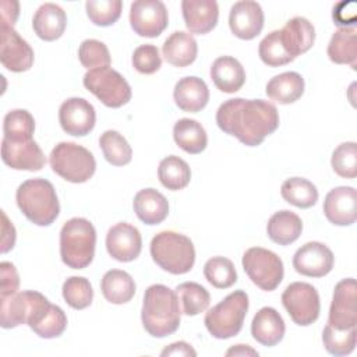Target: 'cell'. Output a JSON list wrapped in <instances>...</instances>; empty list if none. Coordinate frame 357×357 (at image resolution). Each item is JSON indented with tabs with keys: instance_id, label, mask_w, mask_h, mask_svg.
Wrapping results in <instances>:
<instances>
[{
	"instance_id": "1",
	"label": "cell",
	"mask_w": 357,
	"mask_h": 357,
	"mask_svg": "<svg viewBox=\"0 0 357 357\" xmlns=\"http://www.w3.org/2000/svg\"><path fill=\"white\" fill-rule=\"evenodd\" d=\"M218 127L247 146H257L279 127V113L264 99L234 98L223 102L216 112Z\"/></svg>"
},
{
	"instance_id": "2",
	"label": "cell",
	"mask_w": 357,
	"mask_h": 357,
	"mask_svg": "<svg viewBox=\"0 0 357 357\" xmlns=\"http://www.w3.org/2000/svg\"><path fill=\"white\" fill-rule=\"evenodd\" d=\"M181 308L174 290L165 284H152L145 290L141 310L144 329L153 337H166L180 326Z\"/></svg>"
},
{
	"instance_id": "3",
	"label": "cell",
	"mask_w": 357,
	"mask_h": 357,
	"mask_svg": "<svg viewBox=\"0 0 357 357\" xmlns=\"http://www.w3.org/2000/svg\"><path fill=\"white\" fill-rule=\"evenodd\" d=\"M15 201L25 218L38 226L52 225L60 213L56 190L45 178H29L20 184Z\"/></svg>"
},
{
	"instance_id": "4",
	"label": "cell",
	"mask_w": 357,
	"mask_h": 357,
	"mask_svg": "<svg viewBox=\"0 0 357 357\" xmlns=\"http://www.w3.org/2000/svg\"><path fill=\"white\" fill-rule=\"evenodd\" d=\"M96 230L85 218L67 220L60 230V257L73 269L86 268L95 255Z\"/></svg>"
},
{
	"instance_id": "5",
	"label": "cell",
	"mask_w": 357,
	"mask_h": 357,
	"mask_svg": "<svg viewBox=\"0 0 357 357\" xmlns=\"http://www.w3.org/2000/svg\"><path fill=\"white\" fill-rule=\"evenodd\" d=\"M151 257L163 271L173 275H184L194 266L195 248L187 236L165 230L152 238Z\"/></svg>"
},
{
	"instance_id": "6",
	"label": "cell",
	"mask_w": 357,
	"mask_h": 357,
	"mask_svg": "<svg viewBox=\"0 0 357 357\" xmlns=\"http://www.w3.org/2000/svg\"><path fill=\"white\" fill-rule=\"evenodd\" d=\"M248 304V296L243 290H236L227 294L205 314L204 324L208 332L216 339L236 336L243 328Z\"/></svg>"
},
{
	"instance_id": "7",
	"label": "cell",
	"mask_w": 357,
	"mask_h": 357,
	"mask_svg": "<svg viewBox=\"0 0 357 357\" xmlns=\"http://www.w3.org/2000/svg\"><path fill=\"white\" fill-rule=\"evenodd\" d=\"M49 163L56 174L75 184L88 181L96 170L92 152L75 142L57 144L50 152Z\"/></svg>"
},
{
	"instance_id": "8",
	"label": "cell",
	"mask_w": 357,
	"mask_h": 357,
	"mask_svg": "<svg viewBox=\"0 0 357 357\" xmlns=\"http://www.w3.org/2000/svg\"><path fill=\"white\" fill-rule=\"evenodd\" d=\"M84 86L107 107H121L131 99V86L127 79L112 67L88 70L84 75Z\"/></svg>"
},
{
	"instance_id": "9",
	"label": "cell",
	"mask_w": 357,
	"mask_h": 357,
	"mask_svg": "<svg viewBox=\"0 0 357 357\" xmlns=\"http://www.w3.org/2000/svg\"><path fill=\"white\" fill-rule=\"evenodd\" d=\"M243 268L251 282L261 290H275L283 279V262L271 250L251 247L243 255Z\"/></svg>"
},
{
	"instance_id": "10",
	"label": "cell",
	"mask_w": 357,
	"mask_h": 357,
	"mask_svg": "<svg viewBox=\"0 0 357 357\" xmlns=\"http://www.w3.org/2000/svg\"><path fill=\"white\" fill-rule=\"evenodd\" d=\"M282 304L293 322L300 326H308L314 324L319 317V294L317 289L310 283H290L282 294Z\"/></svg>"
},
{
	"instance_id": "11",
	"label": "cell",
	"mask_w": 357,
	"mask_h": 357,
	"mask_svg": "<svg viewBox=\"0 0 357 357\" xmlns=\"http://www.w3.org/2000/svg\"><path fill=\"white\" fill-rule=\"evenodd\" d=\"M130 24L137 35L156 38L167 28V10L159 0L132 1L130 6Z\"/></svg>"
},
{
	"instance_id": "12",
	"label": "cell",
	"mask_w": 357,
	"mask_h": 357,
	"mask_svg": "<svg viewBox=\"0 0 357 357\" xmlns=\"http://www.w3.org/2000/svg\"><path fill=\"white\" fill-rule=\"evenodd\" d=\"M47 298L35 290L17 291L8 296L0 297V325L4 329H11L22 324H28V319L33 311Z\"/></svg>"
},
{
	"instance_id": "13",
	"label": "cell",
	"mask_w": 357,
	"mask_h": 357,
	"mask_svg": "<svg viewBox=\"0 0 357 357\" xmlns=\"http://www.w3.org/2000/svg\"><path fill=\"white\" fill-rule=\"evenodd\" d=\"M328 325L335 329H350L357 325V284L356 279L340 280L333 290Z\"/></svg>"
},
{
	"instance_id": "14",
	"label": "cell",
	"mask_w": 357,
	"mask_h": 357,
	"mask_svg": "<svg viewBox=\"0 0 357 357\" xmlns=\"http://www.w3.org/2000/svg\"><path fill=\"white\" fill-rule=\"evenodd\" d=\"M1 45H0V61L3 67L13 73H22L33 64V50L20 33L7 24L1 22Z\"/></svg>"
},
{
	"instance_id": "15",
	"label": "cell",
	"mask_w": 357,
	"mask_h": 357,
	"mask_svg": "<svg viewBox=\"0 0 357 357\" xmlns=\"http://www.w3.org/2000/svg\"><path fill=\"white\" fill-rule=\"evenodd\" d=\"M335 257L328 245L319 241H310L301 245L293 257V268L308 278H322L333 268Z\"/></svg>"
},
{
	"instance_id": "16",
	"label": "cell",
	"mask_w": 357,
	"mask_h": 357,
	"mask_svg": "<svg viewBox=\"0 0 357 357\" xmlns=\"http://www.w3.org/2000/svg\"><path fill=\"white\" fill-rule=\"evenodd\" d=\"M59 121L67 134L84 137L95 127V107L84 98H68L59 109Z\"/></svg>"
},
{
	"instance_id": "17",
	"label": "cell",
	"mask_w": 357,
	"mask_h": 357,
	"mask_svg": "<svg viewBox=\"0 0 357 357\" xmlns=\"http://www.w3.org/2000/svg\"><path fill=\"white\" fill-rule=\"evenodd\" d=\"M1 159L14 170L38 172L45 166V155L33 139L10 141L1 139Z\"/></svg>"
},
{
	"instance_id": "18",
	"label": "cell",
	"mask_w": 357,
	"mask_h": 357,
	"mask_svg": "<svg viewBox=\"0 0 357 357\" xmlns=\"http://www.w3.org/2000/svg\"><path fill=\"white\" fill-rule=\"evenodd\" d=\"M106 248L110 257L116 261H134L141 254V233L135 226L130 223H117L112 226L106 234Z\"/></svg>"
},
{
	"instance_id": "19",
	"label": "cell",
	"mask_w": 357,
	"mask_h": 357,
	"mask_svg": "<svg viewBox=\"0 0 357 357\" xmlns=\"http://www.w3.org/2000/svg\"><path fill=\"white\" fill-rule=\"evenodd\" d=\"M229 26L234 36L251 40L257 38L264 28V11L257 1L243 0L231 6L229 14Z\"/></svg>"
},
{
	"instance_id": "20",
	"label": "cell",
	"mask_w": 357,
	"mask_h": 357,
	"mask_svg": "<svg viewBox=\"0 0 357 357\" xmlns=\"http://www.w3.org/2000/svg\"><path fill=\"white\" fill-rule=\"evenodd\" d=\"M326 219L336 226H350L357 218V192L353 187L340 185L331 190L324 201Z\"/></svg>"
},
{
	"instance_id": "21",
	"label": "cell",
	"mask_w": 357,
	"mask_h": 357,
	"mask_svg": "<svg viewBox=\"0 0 357 357\" xmlns=\"http://www.w3.org/2000/svg\"><path fill=\"white\" fill-rule=\"evenodd\" d=\"M280 42L286 53L294 60L297 56L308 52L315 40V28L304 17H294L289 20L282 29H279Z\"/></svg>"
},
{
	"instance_id": "22",
	"label": "cell",
	"mask_w": 357,
	"mask_h": 357,
	"mask_svg": "<svg viewBox=\"0 0 357 357\" xmlns=\"http://www.w3.org/2000/svg\"><path fill=\"white\" fill-rule=\"evenodd\" d=\"M183 18L191 33L205 35L211 32L219 18V7L213 0H183Z\"/></svg>"
},
{
	"instance_id": "23",
	"label": "cell",
	"mask_w": 357,
	"mask_h": 357,
	"mask_svg": "<svg viewBox=\"0 0 357 357\" xmlns=\"http://www.w3.org/2000/svg\"><path fill=\"white\" fill-rule=\"evenodd\" d=\"M26 325L39 337L53 339L59 337L66 331L67 317L59 305H54L47 300L33 311Z\"/></svg>"
},
{
	"instance_id": "24",
	"label": "cell",
	"mask_w": 357,
	"mask_h": 357,
	"mask_svg": "<svg viewBox=\"0 0 357 357\" xmlns=\"http://www.w3.org/2000/svg\"><path fill=\"white\" fill-rule=\"evenodd\" d=\"M284 321L272 307H262L252 318L251 335L262 346H276L284 336Z\"/></svg>"
},
{
	"instance_id": "25",
	"label": "cell",
	"mask_w": 357,
	"mask_h": 357,
	"mask_svg": "<svg viewBox=\"0 0 357 357\" xmlns=\"http://www.w3.org/2000/svg\"><path fill=\"white\" fill-rule=\"evenodd\" d=\"M173 98L183 112L197 113L208 105L209 89L204 79L198 77H184L177 81Z\"/></svg>"
},
{
	"instance_id": "26",
	"label": "cell",
	"mask_w": 357,
	"mask_h": 357,
	"mask_svg": "<svg viewBox=\"0 0 357 357\" xmlns=\"http://www.w3.org/2000/svg\"><path fill=\"white\" fill-rule=\"evenodd\" d=\"M135 215L145 225H159L169 213V202L163 194L155 188L139 190L132 201Z\"/></svg>"
},
{
	"instance_id": "27",
	"label": "cell",
	"mask_w": 357,
	"mask_h": 357,
	"mask_svg": "<svg viewBox=\"0 0 357 357\" xmlns=\"http://www.w3.org/2000/svg\"><path fill=\"white\" fill-rule=\"evenodd\" d=\"M67 15L64 10L54 3L42 4L32 20L35 33L47 42L59 39L66 29Z\"/></svg>"
},
{
	"instance_id": "28",
	"label": "cell",
	"mask_w": 357,
	"mask_h": 357,
	"mask_svg": "<svg viewBox=\"0 0 357 357\" xmlns=\"http://www.w3.org/2000/svg\"><path fill=\"white\" fill-rule=\"evenodd\" d=\"M211 78L219 91L225 93H234L244 85L245 71L237 59L231 56H222L212 63Z\"/></svg>"
},
{
	"instance_id": "29",
	"label": "cell",
	"mask_w": 357,
	"mask_h": 357,
	"mask_svg": "<svg viewBox=\"0 0 357 357\" xmlns=\"http://www.w3.org/2000/svg\"><path fill=\"white\" fill-rule=\"evenodd\" d=\"M163 57L174 67L192 64L198 54V45L194 36L184 31L173 32L162 46Z\"/></svg>"
},
{
	"instance_id": "30",
	"label": "cell",
	"mask_w": 357,
	"mask_h": 357,
	"mask_svg": "<svg viewBox=\"0 0 357 357\" xmlns=\"http://www.w3.org/2000/svg\"><path fill=\"white\" fill-rule=\"evenodd\" d=\"M265 92L271 100L280 105L293 103L304 93V78L296 71L282 73L268 81Z\"/></svg>"
},
{
	"instance_id": "31",
	"label": "cell",
	"mask_w": 357,
	"mask_h": 357,
	"mask_svg": "<svg viewBox=\"0 0 357 357\" xmlns=\"http://www.w3.org/2000/svg\"><path fill=\"white\" fill-rule=\"evenodd\" d=\"M266 231L268 237L273 243L279 245H289L300 237L303 231V222L294 212L283 209L275 212L269 218Z\"/></svg>"
},
{
	"instance_id": "32",
	"label": "cell",
	"mask_w": 357,
	"mask_h": 357,
	"mask_svg": "<svg viewBox=\"0 0 357 357\" xmlns=\"http://www.w3.org/2000/svg\"><path fill=\"white\" fill-rule=\"evenodd\" d=\"M100 290L109 303L126 304L135 294V282L127 272L110 269L102 278Z\"/></svg>"
},
{
	"instance_id": "33",
	"label": "cell",
	"mask_w": 357,
	"mask_h": 357,
	"mask_svg": "<svg viewBox=\"0 0 357 357\" xmlns=\"http://www.w3.org/2000/svg\"><path fill=\"white\" fill-rule=\"evenodd\" d=\"M174 142L187 153H201L208 145L205 128L192 119H180L173 127Z\"/></svg>"
},
{
	"instance_id": "34",
	"label": "cell",
	"mask_w": 357,
	"mask_h": 357,
	"mask_svg": "<svg viewBox=\"0 0 357 357\" xmlns=\"http://www.w3.org/2000/svg\"><path fill=\"white\" fill-rule=\"evenodd\" d=\"M328 57L336 64H349L356 68L357 31L354 26L339 28L328 45Z\"/></svg>"
},
{
	"instance_id": "35",
	"label": "cell",
	"mask_w": 357,
	"mask_h": 357,
	"mask_svg": "<svg viewBox=\"0 0 357 357\" xmlns=\"http://www.w3.org/2000/svg\"><path fill=\"white\" fill-rule=\"evenodd\" d=\"M158 178L167 190L178 191L188 185L191 180V169L185 160L176 155H170L160 160Z\"/></svg>"
},
{
	"instance_id": "36",
	"label": "cell",
	"mask_w": 357,
	"mask_h": 357,
	"mask_svg": "<svg viewBox=\"0 0 357 357\" xmlns=\"http://www.w3.org/2000/svg\"><path fill=\"white\" fill-rule=\"evenodd\" d=\"M280 194L286 202L301 209L311 208L318 201L317 187L307 178L291 177L282 183Z\"/></svg>"
},
{
	"instance_id": "37",
	"label": "cell",
	"mask_w": 357,
	"mask_h": 357,
	"mask_svg": "<svg viewBox=\"0 0 357 357\" xmlns=\"http://www.w3.org/2000/svg\"><path fill=\"white\" fill-rule=\"evenodd\" d=\"M176 294L181 305V312L190 317L204 312L211 303L208 290L195 282H184L176 287Z\"/></svg>"
},
{
	"instance_id": "38",
	"label": "cell",
	"mask_w": 357,
	"mask_h": 357,
	"mask_svg": "<svg viewBox=\"0 0 357 357\" xmlns=\"http://www.w3.org/2000/svg\"><path fill=\"white\" fill-rule=\"evenodd\" d=\"M99 146L105 159L113 166H124L131 162L132 149L127 139L114 130L105 131L99 138Z\"/></svg>"
},
{
	"instance_id": "39",
	"label": "cell",
	"mask_w": 357,
	"mask_h": 357,
	"mask_svg": "<svg viewBox=\"0 0 357 357\" xmlns=\"http://www.w3.org/2000/svg\"><path fill=\"white\" fill-rule=\"evenodd\" d=\"M35 131L33 116L25 109L10 110L3 120V138L10 141L32 139Z\"/></svg>"
},
{
	"instance_id": "40",
	"label": "cell",
	"mask_w": 357,
	"mask_h": 357,
	"mask_svg": "<svg viewBox=\"0 0 357 357\" xmlns=\"http://www.w3.org/2000/svg\"><path fill=\"white\" fill-rule=\"evenodd\" d=\"M205 279L216 289H229L237 282L234 264L225 257H212L204 265Z\"/></svg>"
},
{
	"instance_id": "41",
	"label": "cell",
	"mask_w": 357,
	"mask_h": 357,
	"mask_svg": "<svg viewBox=\"0 0 357 357\" xmlns=\"http://www.w3.org/2000/svg\"><path fill=\"white\" fill-rule=\"evenodd\" d=\"M357 331L350 329H335L326 324L322 332V342L325 350L332 356H347L356 347Z\"/></svg>"
},
{
	"instance_id": "42",
	"label": "cell",
	"mask_w": 357,
	"mask_h": 357,
	"mask_svg": "<svg viewBox=\"0 0 357 357\" xmlns=\"http://www.w3.org/2000/svg\"><path fill=\"white\" fill-rule=\"evenodd\" d=\"M63 298L74 310H84L93 300V290L88 279L71 276L63 283Z\"/></svg>"
},
{
	"instance_id": "43",
	"label": "cell",
	"mask_w": 357,
	"mask_h": 357,
	"mask_svg": "<svg viewBox=\"0 0 357 357\" xmlns=\"http://www.w3.org/2000/svg\"><path fill=\"white\" fill-rule=\"evenodd\" d=\"M121 8L120 0H88L85 3L88 18L98 26L113 25L120 18Z\"/></svg>"
},
{
	"instance_id": "44",
	"label": "cell",
	"mask_w": 357,
	"mask_h": 357,
	"mask_svg": "<svg viewBox=\"0 0 357 357\" xmlns=\"http://www.w3.org/2000/svg\"><path fill=\"white\" fill-rule=\"evenodd\" d=\"M258 54L262 63H265L269 67H280L293 61V59L286 53L280 42L279 29L272 31L259 42Z\"/></svg>"
},
{
	"instance_id": "45",
	"label": "cell",
	"mask_w": 357,
	"mask_h": 357,
	"mask_svg": "<svg viewBox=\"0 0 357 357\" xmlns=\"http://www.w3.org/2000/svg\"><path fill=\"white\" fill-rule=\"evenodd\" d=\"M78 59L88 70L109 67L112 57L107 46L96 39H85L78 49Z\"/></svg>"
},
{
	"instance_id": "46",
	"label": "cell",
	"mask_w": 357,
	"mask_h": 357,
	"mask_svg": "<svg viewBox=\"0 0 357 357\" xmlns=\"http://www.w3.org/2000/svg\"><path fill=\"white\" fill-rule=\"evenodd\" d=\"M331 165L333 172L344 178L357 176V145L356 142H343L332 153Z\"/></svg>"
},
{
	"instance_id": "47",
	"label": "cell",
	"mask_w": 357,
	"mask_h": 357,
	"mask_svg": "<svg viewBox=\"0 0 357 357\" xmlns=\"http://www.w3.org/2000/svg\"><path fill=\"white\" fill-rule=\"evenodd\" d=\"M131 61L134 68L141 74H153L162 66V59L155 45L138 46L132 53Z\"/></svg>"
},
{
	"instance_id": "48",
	"label": "cell",
	"mask_w": 357,
	"mask_h": 357,
	"mask_svg": "<svg viewBox=\"0 0 357 357\" xmlns=\"http://www.w3.org/2000/svg\"><path fill=\"white\" fill-rule=\"evenodd\" d=\"M332 17L339 28H350L357 20V4L354 1H340L333 7Z\"/></svg>"
},
{
	"instance_id": "49",
	"label": "cell",
	"mask_w": 357,
	"mask_h": 357,
	"mask_svg": "<svg viewBox=\"0 0 357 357\" xmlns=\"http://www.w3.org/2000/svg\"><path fill=\"white\" fill-rule=\"evenodd\" d=\"M0 273H1V284H0V297L17 293L20 287V276L15 266L11 262H1L0 264Z\"/></svg>"
},
{
	"instance_id": "50",
	"label": "cell",
	"mask_w": 357,
	"mask_h": 357,
	"mask_svg": "<svg viewBox=\"0 0 357 357\" xmlns=\"http://www.w3.org/2000/svg\"><path fill=\"white\" fill-rule=\"evenodd\" d=\"M1 252L6 254L10 250H13L14 244H15V229L13 226V223L8 220L7 215L4 211H1Z\"/></svg>"
},
{
	"instance_id": "51",
	"label": "cell",
	"mask_w": 357,
	"mask_h": 357,
	"mask_svg": "<svg viewBox=\"0 0 357 357\" xmlns=\"http://www.w3.org/2000/svg\"><path fill=\"white\" fill-rule=\"evenodd\" d=\"M20 14V3L18 1H10L4 0L1 3V22L7 25H14Z\"/></svg>"
},
{
	"instance_id": "52",
	"label": "cell",
	"mask_w": 357,
	"mask_h": 357,
	"mask_svg": "<svg viewBox=\"0 0 357 357\" xmlns=\"http://www.w3.org/2000/svg\"><path fill=\"white\" fill-rule=\"evenodd\" d=\"M160 356H197V351L185 342H176L165 347Z\"/></svg>"
},
{
	"instance_id": "53",
	"label": "cell",
	"mask_w": 357,
	"mask_h": 357,
	"mask_svg": "<svg viewBox=\"0 0 357 357\" xmlns=\"http://www.w3.org/2000/svg\"><path fill=\"white\" fill-rule=\"evenodd\" d=\"M226 356H258V351L248 344H236L226 351Z\"/></svg>"
}]
</instances>
